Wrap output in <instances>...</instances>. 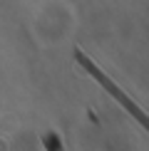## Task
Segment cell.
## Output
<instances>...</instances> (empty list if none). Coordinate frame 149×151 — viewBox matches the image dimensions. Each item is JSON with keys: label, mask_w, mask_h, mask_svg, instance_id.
I'll return each instance as SVG.
<instances>
[{"label": "cell", "mask_w": 149, "mask_h": 151, "mask_svg": "<svg viewBox=\"0 0 149 151\" xmlns=\"http://www.w3.org/2000/svg\"><path fill=\"white\" fill-rule=\"evenodd\" d=\"M74 60H77V62H80V67H82V70H85L87 74H90V77H92V79H95V82H97V84H99V87H102V89H104V92H107V94H109V97H112V99H114V102H117V104H119V106H122V109H124V111H129V114H132V116L137 119V122H139V124H142V127H147V114H144V111H142V109H139V106H137V104L132 102V99H129V97H127V94H124V92L119 89V87H117V84H114V82H112V79L107 77V74H104L102 70H99V67L95 65V62H92L90 57H87V55L82 52V50H74Z\"/></svg>", "instance_id": "6da1fadb"}, {"label": "cell", "mask_w": 149, "mask_h": 151, "mask_svg": "<svg viewBox=\"0 0 149 151\" xmlns=\"http://www.w3.org/2000/svg\"><path fill=\"white\" fill-rule=\"evenodd\" d=\"M42 144H45L47 151H65V149H62V144H60V136H57V134H45V136H42Z\"/></svg>", "instance_id": "7a4b0ae2"}]
</instances>
